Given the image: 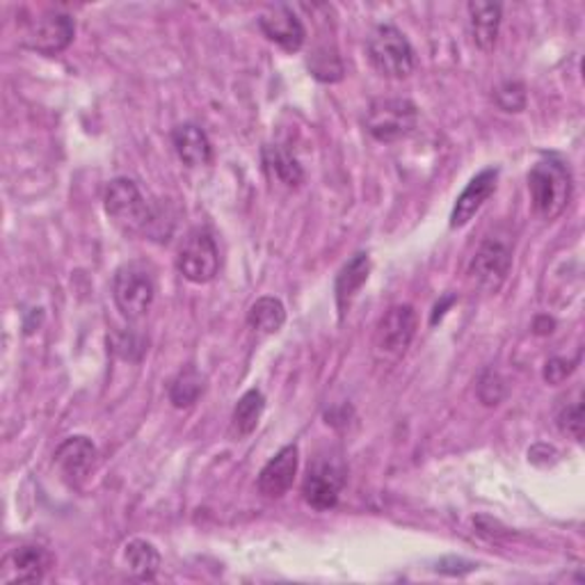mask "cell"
<instances>
[{"instance_id": "cell-1", "label": "cell", "mask_w": 585, "mask_h": 585, "mask_svg": "<svg viewBox=\"0 0 585 585\" xmlns=\"http://www.w3.org/2000/svg\"><path fill=\"white\" fill-rule=\"evenodd\" d=\"M528 193L542 220H553L567 208L572 197V174L555 156H544L528 174Z\"/></svg>"}, {"instance_id": "cell-2", "label": "cell", "mask_w": 585, "mask_h": 585, "mask_svg": "<svg viewBox=\"0 0 585 585\" xmlns=\"http://www.w3.org/2000/svg\"><path fill=\"white\" fill-rule=\"evenodd\" d=\"M105 213L111 220L126 233H151L156 236V227L161 216L147 202L136 181L115 179L105 188Z\"/></svg>"}, {"instance_id": "cell-3", "label": "cell", "mask_w": 585, "mask_h": 585, "mask_svg": "<svg viewBox=\"0 0 585 585\" xmlns=\"http://www.w3.org/2000/svg\"><path fill=\"white\" fill-rule=\"evenodd\" d=\"M368 60L387 78H408L416 67V56L410 39L395 25H378L370 33Z\"/></svg>"}, {"instance_id": "cell-4", "label": "cell", "mask_w": 585, "mask_h": 585, "mask_svg": "<svg viewBox=\"0 0 585 585\" xmlns=\"http://www.w3.org/2000/svg\"><path fill=\"white\" fill-rule=\"evenodd\" d=\"M113 296L124 318H128V321H140L142 316H147L156 298V282L151 271L138 261L122 265L115 273Z\"/></svg>"}, {"instance_id": "cell-5", "label": "cell", "mask_w": 585, "mask_h": 585, "mask_svg": "<svg viewBox=\"0 0 585 585\" xmlns=\"http://www.w3.org/2000/svg\"><path fill=\"white\" fill-rule=\"evenodd\" d=\"M418 124L416 105L408 99H378L366 113V130L378 142H395L408 138Z\"/></svg>"}, {"instance_id": "cell-6", "label": "cell", "mask_w": 585, "mask_h": 585, "mask_svg": "<svg viewBox=\"0 0 585 585\" xmlns=\"http://www.w3.org/2000/svg\"><path fill=\"white\" fill-rule=\"evenodd\" d=\"M511 265H513V243L508 241V236L494 233L487 236L481 248H478L469 265V275L481 290L498 292L505 279H508Z\"/></svg>"}, {"instance_id": "cell-7", "label": "cell", "mask_w": 585, "mask_h": 585, "mask_svg": "<svg viewBox=\"0 0 585 585\" xmlns=\"http://www.w3.org/2000/svg\"><path fill=\"white\" fill-rule=\"evenodd\" d=\"M179 273L193 284H208L220 271V252L208 229H193L179 250Z\"/></svg>"}, {"instance_id": "cell-8", "label": "cell", "mask_w": 585, "mask_h": 585, "mask_svg": "<svg viewBox=\"0 0 585 585\" xmlns=\"http://www.w3.org/2000/svg\"><path fill=\"white\" fill-rule=\"evenodd\" d=\"M345 485V464L339 456H318L307 471L302 496L313 511H330Z\"/></svg>"}, {"instance_id": "cell-9", "label": "cell", "mask_w": 585, "mask_h": 585, "mask_svg": "<svg viewBox=\"0 0 585 585\" xmlns=\"http://www.w3.org/2000/svg\"><path fill=\"white\" fill-rule=\"evenodd\" d=\"M416 325H418V318L414 307L410 305H395L391 307L376 328V336H374V348L380 357L385 359H398L401 355H405V351L410 348V343L416 334Z\"/></svg>"}, {"instance_id": "cell-10", "label": "cell", "mask_w": 585, "mask_h": 585, "mask_svg": "<svg viewBox=\"0 0 585 585\" xmlns=\"http://www.w3.org/2000/svg\"><path fill=\"white\" fill-rule=\"evenodd\" d=\"M76 35V25L69 14L46 12L39 19H33L23 33V46L42 53V56H58Z\"/></svg>"}, {"instance_id": "cell-11", "label": "cell", "mask_w": 585, "mask_h": 585, "mask_svg": "<svg viewBox=\"0 0 585 585\" xmlns=\"http://www.w3.org/2000/svg\"><path fill=\"white\" fill-rule=\"evenodd\" d=\"M53 458H56V464L67 483L81 485L96 462V448L88 437L76 435L65 439L56 448V456Z\"/></svg>"}, {"instance_id": "cell-12", "label": "cell", "mask_w": 585, "mask_h": 585, "mask_svg": "<svg viewBox=\"0 0 585 585\" xmlns=\"http://www.w3.org/2000/svg\"><path fill=\"white\" fill-rule=\"evenodd\" d=\"M300 464L298 446H284L259 473V492L268 498H282L296 481Z\"/></svg>"}, {"instance_id": "cell-13", "label": "cell", "mask_w": 585, "mask_h": 585, "mask_svg": "<svg viewBox=\"0 0 585 585\" xmlns=\"http://www.w3.org/2000/svg\"><path fill=\"white\" fill-rule=\"evenodd\" d=\"M263 35L275 42L286 53H296L305 46V25L290 8L277 5L259 19Z\"/></svg>"}, {"instance_id": "cell-14", "label": "cell", "mask_w": 585, "mask_h": 585, "mask_svg": "<svg viewBox=\"0 0 585 585\" xmlns=\"http://www.w3.org/2000/svg\"><path fill=\"white\" fill-rule=\"evenodd\" d=\"M53 565V558L44 547L23 544L16 547L5 561V583H39Z\"/></svg>"}, {"instance_id": "cell-15", "label": "cell", "mask_w": 585, "mask_h": 585, "mask_svg": "<svg viewBox=\"0 0 585 585\" xmlns=\"http://www.w3.org/2000/svg\"><path fill=\"white\" fill-rule=\"evenodd\" d=\"M496 179H498V170H483L481 174H475L467 188L462 191V195L458 197L454 213H450V227L454 229H462L467 227L478 210L483 208V204L494 195L496 191Z\"/></svg>"}, {"instance_id": "cell-16", "label": "cell", "mask_w": 585, "mask_h": 585, "mask_svg": "<svg viewBox=\"0 0 585 585\" xmlns=\"http://www.w3.org/2000/svg\"><path fill=\"white\" fill-rule=\"evenodd\" d=\"M172 145L176 149V156L188 168H202L210 163L213 147L206 130L197 124H179L172 130Z\"/></svg>"}, {"instance_id": "cell-17", "label": "cell", "mask_w": 585, "mask_h": 585, "mask_svg": "<svg viewBox=\"0 0 585 585\" xmlns=\"http://www.w3.org/2000/svg\"><path fill=\"white\" fill-rule=\"evenodd\" d=\"M368 273H370L368 254L366 252H357L348 263L343 265L341 273L336 275L334 292H336V305H339L341 316L345 313V309L351 307V302L355 300L359 288L368 282Z\"/></svg>"}, {"instance_id": "cell-18", "label": "cell", "mask_w": 585, "mask_h": 585, "mask_svg": "<svg viewBox=\"0 0 585 585\" xmlns=\"http://www.w3.org/2000/svg\"><path fill=\"white\" fill-rule=\"evenodd\" d=\"M469 25L473 44L481 50H492L501 28V5L498 3H469Z\"/></svg>"}, {"instance_id": "cell-19", "label": "cell", "mask_w": 585, "mask_h": 585, "mask_svg": "<svg viewBox=\"0 0 585 585\" xmlns=\"http://www.w3.org/2000/svg\"><path fill=\"white\" fill-rule=\"evenodd\" d=\"M263 165H265V172L271 174V179L286 185V188H298V185L305 181L302 165L282 147H275V145L263 147Z\"/></svg>"}, {"instance_id": "cell-20", "label": "cell", "mask_w": 585, "mask_h": 585, "mask_svg": "<svg viewBox=\"0 0 585 585\" xmlns=\"http://www.w3.org/2000/svg\"><path fill=\"white\" fill-rule=\"evenodd\" d=\"M263 410H265V398L259 389H250L241 395V401H238V405L233 408V414H231V435L236 439H243V437H250L256 425L263 416Z\"/></svg>"}, {"instance_id": "cell-21", "label": "cell", "mask_w": 585, "mask_h": 585, "mask_svg": "<svg viewBox=\"0 0 585 585\" xmlns=\"http://www.w3.org/2000/svg\"><path fill=\"white\" fill-rule=\"evenodd\" d=\"M126 565L130 574L140 581H153L161 570V553L147 540H133L124 549Z\"/></svg>"}, {"instance_id": "cell-22", "label": "cell", "mask_w": 585, "mask_h": 585, "mask_svg": "<svg viewBox=\"0 0 585 585\" xmlns=\"http://www.w3.org/2000/svg\"><path fill=\"white\" fill-rule=\"evenodd\" d=\"M286 323V309L277 298H259L248 311V325L261 334H275Z\"/></svg>"}, {"instance_id": "cell-23", "label": "cell", "mask_w": 585, "mask_h": 585, "mask_svg": "<svg viewBox=\"0 0 585 585\" xmlns=\"http://www.w3.org/2000/svg\"><path fill=\"white\" fill-rule=\"evenodd\" d=\"M204 389H206V382H204V376L199 374V370L185 368L174 378V382L170 387V403L176 410L193 408L199 401V395L204 393Z\"/></svg>"}, {"instance_id": "cell-24", "label": "cell", "mask_w": 585, "mask_h": 585, "mask_svg": "<svg viewBox=\"0 0 585 585\" xmlns=\"http://www.w3.org/2000/svg\"><path fill=\"white\" fill-rule=\"evenodd\" d=\"M309 69L323 83H339L343 78V62L334 50L330 53V48H318L309 60Z\"/></svg>"}, {"instance_id": "cell-25", "label": "cell", "mask_w": 585, "mask_h": 585, "mask_svg": "<svg viewBox=\"0 0 585 585\" xmlns=\"http://www.w3.org/2000/svg\"><path fill=\"white\" fill-rule=\"evenodd\" d=\"M475 393L481 398L483 405L496 408L505 398V380L496 374V370H485V374L478 378Z\"/></svg>"}, {"instance_id": "cell-26", "label": "cell", "mask_w": 585, "mask_h": 585, "mask_svg": "<svg viewBox=\"0 0 585 585\" xmlns=\"http://www.w3.org/2000/svg\"><path fill=\"white\" fill-rule=\"evenodd\" d=\"M496 105L505 113H521L526 108V88L517 81H508L494 92Z\"/></svg>"}, {"instance_id": "cell-27", "label": "cell", "mask_w": 585, "mask_h": 585, "mask_svg": "<svg viewBox=\"0 0 585 585\" xmlns=\"http://www.w3.org/2000/svg\"><path fill=\"white\" fill-rule=\"evenodd\" d=\"M558 428L576 441L583 439V405L578 401L561 410V414H558Z\"/></svg>"}, {"instance_id": "cell-28", "label": "cell", "mask_w": 585, "mask_h": 585, "mask_svg": "<svg viewBox=\"0 0 585 585\" xmlns=\"http://www.w3.org/2000/svg\"><path fill=\"white\" fill-rule=\"evenodd\" d=\"M574 364L576 362H567V359H561V357H555V359H549L547 366H544V380L549 385H561L570 378V374L574 370Z\"/></svg>"}]
</instances>
